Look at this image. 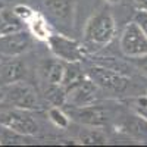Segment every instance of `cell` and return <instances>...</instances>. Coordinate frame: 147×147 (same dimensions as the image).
Segmentation results:
<instances>
[{
    "instance_id": "1",
    "label": "cell",
    "mask_w": 147,
    "mask_h": 147,
    "mask_svg": "<svg viewBox=\"0 0 147 147\" xmlns=\"http://www.w3.org/2000/svg\"><path fill=\"white\" fill-rule=\"evenodd\" d=\"M0 106L34 110L38 109V96L32 85L24 81H16L0 87Z\"/></svg>"
},
{
    "instance_id": "2",
    "label": "cell",
    "mask_w": 147,
    "mask_h": 147,
    "mask_svg": "<svg viewBox=\"0 0 147 147\" xmlns=\"http://www.w3.org/2000/svg\"><path fill=\"white\" fill-rule=\"evenodd\" d=\"M116 31L115 19L107 10L93 15L84 28V37L93 46H106L112 41Z\"/></svg>"
},
{
    "instance_id": "3",
    "label": "cell",
    "mask_w": 147,
    "mask_h": 147,
    "mask_svg": "<svg viewBox=\"0 0 147 147\" xmlns=\"http://www.w3.org/2000/svg\"><path fill=\"white\" fill-rule=\"evenodd\" d=\"M85 75L90 80H93L100 90L113 94H121L127 91V88L131 84V81L125 75H122L121 72L107 69L105 66H91L87 69Z\"/></svg>"
},
{
    "instance_id": "4",
    "label": "cell",
    "mask_w": 147,
    "mask_h": 147,
    "mask_svg": "<svg viewBox=\"0 0 147 147\" xmlns=\"http://www.w3.org/2000/svg\"><path fill=\"white\" fill-rule=\"evenodd\" d=\"M46 19L62 31H69L75 21V0H44Z\"/></svg>"
},
{
    "instance_id": "5",
    "label": "cell",
    "mask_w": 147,
    "mask_h": 147,
    "mask_svg": "<svg viewBox=\"0 0 147 147\" xmlns=\"http://www.w3.org/2000/svg\"><path fill=\"white\" fill-rule=\"evenodd\" d=\"M0 125L21 132L24 136H34L40 129L30 110L16 107H7L5 110H0Z\"/></svg>"
},
{
    "instance_id": "6",
    "label": "cell",
    "mask_w": 147,
    "mask_h": 147,
    "mask_svg": "<svg viewBox=\"0 0 147 147\" xmlns=\"http://www.w3.org/2000/svg\"><path fill=\"white\" fill-rule=\"evenodd\" d=\"M121 50L127 57L136 59L147 55V35L140 25L132 21L124 28L121 34Z\"/></svg>"
},
{
    "instance_id": "7",
    "label": "cell",
    "mask_w": 147,
    "mask_h": 147,
    "mask_svg": "<svg viewBox=\"0 0 147 147\" xmlns=\"http://www.w3.org/2000/svg\"><path fill=\"white\" fill-rule=\"evenodd\" d=\"M99 87L94 84L93 80H90L87 75L82 77L80 81L68 87L66 91V103H71L74 107L93 105L97 100L99 94Z\"/></svg>"
},
{
    "instance_id": "8",
    "label": "cell",
    "mask_w": 147,
    "mask_h": 147,
    "mask_svg": "<svg viewBox=\"0 0 147 147\" xmlns=\"http://www.w3.org/2000/svg\"><path fill=\"white\" fill-rule=\"evenodd\" d=\"M50 47V52L63 62H78L81 59L82 50L80 44L66 37L65 34H50L49 38L46 40Z\"/></svg>"
},
{
    "instance_id": "9",
    "label": "cell",
    "mask_w": 147,
    "mask_h": 147,
    "mask_svg": "<svg viewBox=\"0 0 147 147\" xmlns=\"http://www.w3.org/2000/svg\"><path fill=\"white\" fill-rule=\"evenodd\" d=\"M31 46H32V35L25 30L0 35V55L2 56L6 57L21 56L22 53L28 52Z\"/></svg>"
},
{
    "instance_id": "10",
    "label": "cell",
    "mask_w": 147,
    "mask_h": 147,
    "mask_svg": "<svg viewBox=\"0 0 147 147\" xmlns=\"http://www.w3.org/2000/svg\"><path fill=\"white\" fill-rule=\"evenodd\" d=\"M72 118L88 127H102L106 125L107 121L110 119V110L99 106V105H87V106H80L74 107L71 112Z\"/></svg>"
},
{
    "instance_id": "11",
    "label": "cell",
    "mask_w": 147,
    "mask_h": 147,
    "mask_svg": "<svg viewBox=\"0 0 147 147\" xmlns=\"http://www.w3.org/2000/svg\"><path fill=\"white\" fill-rule=\"evenodd\" d=\"M27 75V66L18 56L9 57V60L0 65V87L16 81H22Z\"/></svg>"
},
{
    "instance_id": "12",
    "label": "cell",
    "mask_w": 147,
    "mask_h": 147,
    "mask_svg": "<svg viewBox=\"0 0 147 147\" xmlns=\"http://www.w3.org/2000/svg\"><path fill=\"white\" fill-rule=\"evenodd\" d=\"M24 24L15 13L13 10L2 9L0 10V35H6L24 30Z\"/></svg>"
},
{
    "instance_id": "13",
    "label": "cell",
    "mask_w": 147,
    "mask_h": 147,
    "mask_svg": "<svg viewBox=\"0 0 147 147\" xmlns=\"http://www.w3.org/2000/svg\"><path fill=\"white\" fill-rule=\"evenodd\" d=\"M63 72H65V62L63 60H52V62H49L43 66L44 80L47 81V84L62 85Z\"/></svg>"
},
{
    "instance_id": "14",
    "label": "cell",
    "mask_w": 147,
    "mask_h": 147,
    "mask_svg": "<svg viewBox=\"0 0 147 147\" xmlns=\"http://www.w3.org/2000/svg\"><path fill=\"white\" fill-rule=\"evenodd\" d=\"M31 141V136H24L10 128L0 125V144L3 146H15V144H28Z\"/></svg>"
},
{
    "instance_id": "15",
    "label": "cell",
    "mask_w": 147,
    "mask_h": 147,
    "mask_svg": "<svg viewBox=\"0 0 147 147\" xmlns=\"http://www.w3.org/2000/svg\"><path fill=\"white\" fill-rule=\"evenodd\" d=\"M30 27V31H31V35L35 37V38L38 40H47L49 35H50V30H49V25H47V19L43 18L41 15H34L32 19L27 24Z\"/></svg>"
},
{
    "instance_id": "16",
    "label": "cell",
    "mask_w": 147,
    "mask_h": 147,
    "mask_svg": "<svg viewBox=\"0 0 147 147\" xmlns=\"http://www.w3.org/2000/svg\"><path fill=\"white\" fill-rule=\"evenodd\" d=\"M78 141H80L81 144L93 146V144H106L107 138H106V136H105V134H103L102 131L94 129V127H93L91 129L84 131V132L81 134V136H80Z\"/></svg>"
},
{
    "instance_id": "17",
    "label": "cell",
    "mask_w": 147,
    "mask_h": 147,
    "mask_svg": "<svg viewBox=\"0 0 147 147\" xmlns=\"http://www.w3.org/2000/svg\"><path fill=\"white\" fill-rule=\"evenodd\" d=\"M49 119L59 128H66L69 125V116L59 106H55L49 110Z\"/></svg>"
},
{
    "instance_id": "18",
    "label": "cell",
    "mask_w": 147,
    "mask_h": 147,
    "mask_svg": "<svg viewBox=\"0 0 147 147\" xmlns=\"http://www.w3.org/2000/svg\"><path fill=\"white\" fill-rule=\"evenodd\" d=\"M129 107L136 112L140 118L147 119V96H138V97H134L128 102Z\"/></svg>"
},
{
    "instance_id": "19",
    "label": "cell",
    "mask_w": 147,
    "mask_h": 147,
    "mask_svg": "<svg viewBox=\"0 0 147 147\" xmlns=\"http://www.w3.org/2000/svg\"><path fill=\"white\" fill-rule=\"evenodd\" d=\"M12 10H13V13H15L24 24H28V22L32 19V16L35 15V12H34L31 7H28L27 5H16Z\"/></svg>"
},
{
    "instance_id": "20",
    "label": "cell",
    "mask_w": 147,
    "mask_h": 147,
    "mask_svg": "<svg viewBox=\"0 0 147 147\" xmlns=\"http://www.w3.org/2000/svg\"><path fill=\"white\" fill-rule=\"evenodd\" d=\"M134 21L138 24L140 28H141V30L144 31V34L147 35V10L140 9L137 13H136V16H134Z\"/></svg>"
},
{
    "instance_id": "21",
    "label": "cell",
    "mask_w": 147,
    "mask_h": 147,
    "mask_svg": "<svg viewBox=\"0 0 147 147\" xmlns=\"http://www.w3.org/2000/svg\"><path fill=\"white\" fill-rule=\"evenodd\" d=\"M134 60H136V65L147 75V55H144V56H141V57H136Z\"/></svg>"
},
{
    "instance_id": "22",
    "label": "cell",
    "mask_w": 147,
    "mask_h": 147,
    "mask_svg": "<svg viewBox=\"0 0 147 147\" xmlns=\"http://www.w3.org/2000/svg\"><path fill=\"white\" fill-rule=\"evenodd\" d=\"M134 3H136L140 9L147 10V0H134Z\"/></svg>"
},
{
    "instance_id": "23",
    "label": "cell",
    "mask_w": 147,
    "mask_h": 147,
    "mask_svg": "<svg viewBox=\"0 0 147 147\" xmlns=\"http://www.w3.org/2000/svg\"><path fill=\"white\" fill-rule=\"evenodd\" d=\"M107 2H110V3H118L119 0H107Z\"/></svg>"
}]
</instances>
